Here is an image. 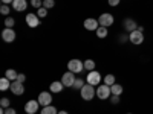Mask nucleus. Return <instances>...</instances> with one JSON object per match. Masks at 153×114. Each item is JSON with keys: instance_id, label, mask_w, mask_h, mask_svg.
I'll return each mask as SVG.
<instances>
[{"instance_id": "17", "label": "nucleus", "mask_w": 153, "mask_h": 114, "mask_svg": "<svg viewBox=\"0 0 153 114\" xmlns=\"http://www.w3.org/2000/svg\"><path fill=\"white\" fill-rule=\"evenodd\" d=\"M5 78H8L11 82H12V81H17L19 73H17L14 69H8V70H6V73H5Z\"/></svg>"}, {"instance_id": "6", "label": "nucleus", "mask_w": 153, "mask_h": 114, "mask_svg": "<svg viewBox=\"0 0 153 114\" xmlns=\"http://www.w3.org/2000/svg\"><path fill=\"white\" fill-rule=\"evenodd\" d=\"M113 21H115V18H113V15L112 14H101L100 15V18H98V23H100V26H104V28H109V26H112L113 24Z\"/></svg>"}, {"instance_id": "31", "label": "nucleus", "mask_w": 153, "mask_h": 114, "mask_svg": "<svg viewBox=\"0 0 153 114\" xmlns=\"http://www.w3.org/2000/svg\"><path fill=\"white\" fill-rule=\"evenodd\" d=\"M31 5H32L35 9H38V8L43 6V2H42V0H31Z\"/></svg>"}, {"instance_id": "19", "label": "nucleus", "mask_w": 153, "mask_h": 114, "mask_svg": "<svg viewBox=\"0 0 153 114\" xmlns=\"http://www.w3.org/2000/svg\"><path fill=\"white\" fill-rule=\"evenodd\" d=\"M9 82L11 81L8 78H2V79H0V91H6L8 88H11V84Z\"/></svg>"}, {"instance_id": "32", "label": "nucleus", "mask_w": 153, "mask_h": 114, "mask_svg": "<svg viewBox=\"0 0 153 114\" xmlns=\"http://www.w3.org/2000/svg\"><path fill=\"white\" fill-rule=\"evenodd\" d=\"M120 2H121V0H107V3H109L110 6H118Z\"/></svg>"}, {"instance_id": "21", "label": "nucleus", "mask_w": 153, "mask_h": 114, "mask_svg": "<svg viewBox=\"0 0 153 114\" xmlns=\"http://www.w3.org/2000/svg\"><path fill=\"white\" fill-rule=\"evenodd\" d=\"M40 114H58V111H57L55 107L48 105V107H43V108H42V113H40Z\"/></svg>"}, {"instance_id": "37", "label": "nucleus", "mask_w": 153, "mask_h": 114, "mask_svg": "<svg viewBox=\"0 0 153 114\" xmlns=\"http://www.w3.org/2000/svg\"><path fill=\"white\" fill-rule=\"evenodd\" d=\"M127 114H132V113H127Z\"/></svg>"}, {"instance_id": "10", "label": "nucleus", "mask_w": 153, "mask_h": 114, "mask_svg": "<svg viewBox=\"0 0 153 114\" xmlns=\"http://www.w3.org/2000/svg\"><path fill=\"white\" fill-rule=\"evenodd\" d=\"M2 38H3V41H6V43H12L16 40V31L12 28H5L2 31Z\"/></svg>"}, {"instance_id": "35", "label": "nucleus", "mask_w": 153, "mask_h": 114, "mask_svg": "<svg viewBox=\"0 0 153 114\" xmlns=\"http://www.w3.org/2000/svg\"><path fill=\"white\" fill-rule=\"evenodd\" d=\"M12 2H14V0H2V3H3V5H9V3L12 5Z\"/></svg>"}, {"instance_id": "16", "label": "nucleus", "mask_w": 153, "mask_h": 114, "mask_svg": "<svg viewBox=\"0 0 153 114\" xmlns=\"http://www.w3.org/2000/svg\"><path fill=\"white\" fill-rule=\"evenodd\" d=\"M65 88V85H63L61 81H55L51 84V93H61V90Z\"/></svg>"}, {"instance_id": "24", "label": "nucleus", "mask_w": 153, "mask_h": 114, "mask_svg": "<svg viewBox=\"0 0 153 114\" xmlns=\"http://www.w3.org/2000/svg\"><path fill=\"white\" fill-rule=\"evenodd\" d=\"M0 107H2V108H9L11 107V100L8 97H2V99H0Z\"/></svg>"}, {"instance_id": "33", "label": "nucleus", "mask_w": 153, "mask_h": 114, "mask_svg": "<svg viewBox=\"0 0 153 114\" xmlns=\"http://www.w3.org/2000/svg\"><path fill=\"white\" fill-rule=\"evenodd\" d=\"M5 114H17V111H16L14 108H11V107H9V108L5 110Z\"/></svg>"}, {"instance_id": "7", "label": "nucleus", "mask_w": 153, "mask_h": 114, "mask_svg": "<svg viewBox=\"0 0 153 114\" xmlns=\"http://www.w3.org/2000/svg\"><path fill=\"white\" fill-rule=\"evenodd\" d=\"M86 82L87 84H91V85H98L101 82V75L97 72V70H92V72H89L87 75V78H86Z\"/></svg>"}, {"instance_id": "30", "label": "nucleus", "mask_w": 153, "mask_h": 114, "mask_svg": "<svg viewBox=\"0 0 153 114\" xmlns=\"http://www.w3.org/2000/svg\"><path fill=\"white\" fill-rule=\"evenodd\" d=\"M9 5H2V6H0V12H2V14L3 15H9Z\"/></svg>"}, {"instance_id": "18", "label": "nucleus", "mask_w": 153, "mask_h": 114, "mask_svg": "<svg viewBox=\"0 0 153 114\" xmlns=\"http://www.w3.org/2000/svg\"><path fill=\"white\" fill-rule=\"evenodd\" d=\"M110 90H112V94L121 96V94H123V91H124V88H123V85H121V84H113V85L110 87Z\"/></svg>"}, {"instance_id": "8", "label": "nucleus", "mask_w": 153, "mask_h": 114, "mask_svg": "<svg viewBox=\"0 0 153 114\" xmlns=\"http://www.w3.org/2000/svg\"><path fill=\"white\" fill-rule=\"evenodd\" d=\"M9 90L12 91V94H16V96H22L25 93V85L23 82H19V81H12L11 82V88Z\"/></svg>"}, {"instance_id": "14", "label": "nucleus", "mask_w": 153, "mask_h": 114, "mask_svg": "<svg viewBox=\"0 0 153 114\" xmlns=\"http://www.w3.org/2000/svg\"><path fill=\"white\" fill-rule=\"evenodd\" d=\"M11 6H12L14 11L23 12V11H26V8H28V2H26V0H14Z\"/></svg>"}, {"instance_id": "11", "label": "nucleus", "mask_w": 153, "mask_h": 114, "mask_svg": "<svg viewBox=\"0 0 153 114\" xmlns=\"http://www.w3.org/2000/svg\"><path fill=\"white\" fill-rule=\"evenodd\" d=\"M75 73H72V72H66L65 75L61 76V82H63V85L65 87H74V82H75Z\"/></svg>"}, {"instance_id": "36", "label": "nucleus", "mask_w": 153, "mask_h": 114, "mask_svg": "<svg viewBox=\"0 0 153 114\" xmlns=\"http://www.w3.org/2000/svg\"><path fill=\"white\" fill-rule=\"evenodd\" d=\"M58 114H69L68 111H58Z\"/></svg>"}, {"instance_id": "13", "label": "nucleus", "mask_w": 153, "mask_h": 114, "mask_svg": "<svg viewBox=\"0 0 153 114\" xmlns=\"http://www.w3.org/2000/svg\"><path fill=\"white\" fill-rule=\"evenodd\" d=\"M26 23L29 28H37L40 26V17H38L37 14H28L26 15Z\"/></svg>"}, {"instance_id": "25", "label": "nucleus", "mask_w": 153, "mask_h": 114, "mask_svg": "<svg viewBox=\"0 0 153 114\" xmlns=\"http://www.w3.org/2000/svg\"><path fill=\"white\" fill-rule=\"evenodd\" d=\"M37 15L40 17V18L46 17V15H48V9H46L45 6H42V8H38V9H37Z\"/></svg>"}, {"instance_id": "34", "label": "nucleus", "mask_w": 153, "mask_h": 114, "mask_svg": "<svg viewBox=\"0 0 153 114\" xmlns=\"http://www.w3.org/2000/svg\"><path fill=\"white\" fill-rule=\"evenodd\" d=\"M17 81H19V82H25V81H26V76H25L23 73H19V78H17Z\"/></svg>"}, {"instance_id": "3", "label": "nucleus", "mask_w": 153, "mask_h": 114, "mask_svg": "<svg viewBox=\"0 0 153 114\" xmlns=\"http://www.w3.org/2000/svg\"><path fill=\"white\" fill-rule=\"evenodd\" d=\"M68 69H69V72H72V73H80V72H83V69H84V62H81L80 59H71L69 62H68Z\"/></svg>"}, {"instance_id": "27", "label": "nucleus", "mask_w": 153, "mask_h": 114, "mask_svg": "<svg viewBox=\"0 0 153 114\" xmlns=\"http://www.w3.org/2000/svg\"><path fill=\"white\" fill-rule=\"evenodd\" d=\"M43 6L46 9H51V8L55 6V2H54V0H43Z\"/></svg>"}, {"instance_id": "23", "label": "nucleus", "mask_w": 153, "mask_h": 114, "mask_svg": "<svg viewBox=\"0 0 153 114\" xmlns=\"http://www.w3.org/2000/svg\"><path fill=\"white\" fill-rule=\"evenodd\" d=\"M84 70H89V72L95 70V61H92V59H86V61H84Z\"/></svg>"}, {"instance_id": "4", "label": "nucleus", "mask_w": 153, "mask_h": 114, "mask_svg": "<svg viewBox=\"0 0 153 114\" xmlns=\"http://www.w3.org/2000/svg\"><path fill=\"white\" fill-rule=\"evenodd\" d=\"M97 96L101 99V100H104V99H109L112 96V90H110V87L103 84V85H98L97 88Z\"/></svg>"}, {"instance_id": "1", "label": "nucleus", "mask_w": 153, "mask_h": 114, "mask_svg": "<svg viewBox=\"0 0 153 114\" xmlns=\"http://www.w3.org/2000/svg\"><path fill=\"white\" fill-rule=\"evenodd\" d=\"M80 91H81V97H83V100H92V99L95 97V94H97L95 87L91 85V84H84Z\"/></svg>"}, {"instance_id": "9", "label": "nucleus", "mask_w": 153, "mask_h": 114, "mask_svg": "<svg viewBox=\"0 0 153 114\" xmlns=\"http://www.w3.org/2000/svg\"><path fill=\"white\" fill-rule=\"evenodd\" d=\"M38 107H42L40 104H38V100H28L26 105H25V113L26 114H35L38 111Z\"/></svg>"}, {"instance_id": "29", "label": "nucleus", "mask_w": 153, "mask_h": 114, "mask_svg": "<svg viewBox=\"0 0 153 114\" xmlns=\"http://www.w3.org/2000/svg\"><path fill=\"white\" fill-rule=\"evenodd\" d=\"M83 85H84L83 79H75V82H74V88H76V90H81Z\"/></svg>"}, {"instance_id": "26", "label": "nucleus", "mask_w": 153, "mask_h": 114, "mask_svg": "<svg viewBox=\"0 0 153 114\" xmlns=\"http://www.w3.org/2000/svg\"><path fill=\"white\" fill-rule=\"evenodd\" d=\"M16 24V20L12 18V17H6V20H5V28H12Z\"/></svg>"}, {"instance_id": "12", "label": "nucleus", "mask_w": 153, "mask_h": 114, "mask_svg": "<svg viewBox=\"0 0 153 114\" xmlns=\"http://www.w3.org/2000/svg\"><path fill=\"white\" fill-rule=\"evenodd\" d=\"M83 24H84V29L86 31H97L100 28V23L95 18H86Z\"/></svg>"}, {"instance_id": "5", "label": "nucleus", "mask_w": 153, "mask_h": 114, "mask_svg": "<svg viewBox=\"0 0 153 114\" xmlns=\"http://www.w3.org/2000/svg\"><path fill=\"white\" fill-rule=\"evenodd\" d=\"M37 100L42 107H48V105L52 104V94H51V91H42L40 94H38Z\"/></svg>"}, {"instance_id": "15", "label": "nucleus", "mask_w": 153, "mask_h": 114, "mask_svg": "<svg viewBox=\"0 0 153 114\" xmlns=\"http://www.w3.org/2000/svg\"><path fill=\"white\" fill-rule=\"evenodd\" d=\"M124 29L130 34V32H133V31L138 29V24H136V21L132 20V18H126V20H124Z\"/></svg>"}, {"instance_id": "22", "label": "nucleus", "mask_w": 153, "mask_h": 114, "mask_svg": "<svg viewBox=\"0 0 153 114\" xmlns=\"http://www.w3.org/2000/svg\"><path fill=\"white\" fill-rule=\"evenodd\" d=\"M104 84L109 85V87H112L113 84H117V79H115L113 75H106V76H104Z\"/></svg>"}, {"instance_id": "28", "label": "nucleus", "mask_w": 153, "mask_h": 114, "mask_svg": "<svg viewBox=\"0 0 153 114\" xmlns=\"http://www.w3.org/2000/svg\"><path fill=\"white\" fill-rule=\"evenodd\" d=\"M109 100L113 104V105H117V104H120V100H121V96H117V94H112L110 97H109Z\"/></svg>"}, {"instance_id": "2", "label": "nucleus", "mask_w": 153, "mask_h": 114, "mask_svg": "<svg viewBox=\"0 0 153 114\" xmlns=\"http://www.w3.org/2000/svg\"><path fill=\"white\" fill-rule=\"evenodd\" d=\"M129 41L132 43V44H135V46H139V44H143L144 43V32H141V31H133V32H130L129 34Z\"/></svg>"}, {"instance_id": "20", "label": "nucleus", "mask_w": 153, "mask_h": 114, "mask_svg": "<svg viewBox=\"0 0 153 114\" xmlns=\"http://www.w3.org/2000/svg\"><path fill=\"white\" fill-rule=\"evenodd\" d=\"M95 34H97L98 38H106L107 34H109V31H107V28H104V26H100V28L95 31Z\"/></svg>"}]
</instances>
